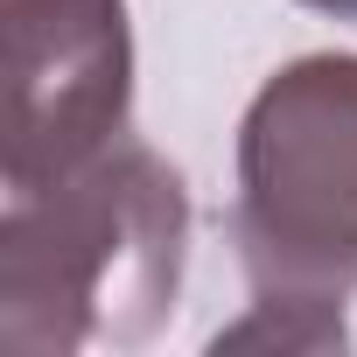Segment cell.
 <instances>
[{"instance_id":"1","label":"cell","mask_w":357,"mask_h":357,"mask_svg":"<svg viewBox=\"0 0 357 357\" xmlns=\"http://www.w3.org/2000/svg\"><path fill=\"white\" fill-rule=\"evenodd\" d=\"M190 190L147 140H112L0 211V343L15 357L140 350L175 315Z\"/></svg>"},{"instance_id":"2","label":"cell","mask_w":357,"mask_h":357,"mask_svg":"<svg viewBox=\"0 0 357 357\" xmlns=\"http://www.w3.org/2000/svg\"><path fill=\"white\" fill-rule=\"evenodd\" d=\"M231 245L252 294H357V56L315 50L280 63L238 119Z\"/></svg>"},{"instance_id":"3","label":"cell","mask_w":357,"mask_h":357,"mask_svg":"<svg viewBox=\"0 0 357 357\" xmlns=\"http://www.w3.org/2000/svg\"><path fill=\"white\" fill-rule=\"evenodd\" d=\"M0 56H8V154H0L8 197L43 190L126 140V0H0Z\"/></svg>"},{"instance_id":"4","label":"cell","mask_w":357,"mask_h":357,"mask_svg":"<svg viewBox=\"0 0 357 357\" xmlns=\"http://www.w3.org/2000/svg\"><path fill=\"white\" fill-rule=\"evenodd\" d=\"M343 308L336 301H287V294H252L238 322L211 336V350H343Z\"/></svg>"},{"instance_id":"5","label":"cell","mask_w":357,"mask_h":357,"mask_svg":"<svg viewBox=\"0 0 357 357\" xmlns=\"http://www.w3.org/2000/svg\"><path fill=\"white\" fill-rule=\"evenodd\" d=\"M301 8H315V15H329V22H357V0H301Z\"/></svg>"}]
</instances>
